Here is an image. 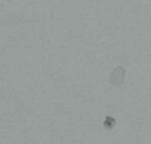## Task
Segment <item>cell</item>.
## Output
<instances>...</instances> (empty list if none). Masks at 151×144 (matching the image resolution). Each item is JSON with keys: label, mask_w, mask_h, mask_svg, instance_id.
Segmentation results:
<instances>
[{"label": "cell", "mask_w": 151, "mask_h": 144, "mask_svg": "<svg viewBox=\"0 0 151 144\" xmlns=\"http://www.w3.org/2000/svg\"><path fill=\"white\" fill-rule=\"evenodd\" d=\"M117 124V119L114 116L112 115H107L106 118H104V121H103V126L106 130H112L114 129V126Z\"/></svg>", "instance_id": "cell-2"}, {"label": "cell", "mask_w": 151, "mask_h": 144, "mask_svg": "<svg viewBox=\"0 0 151 144\" xmlns=\"http://www.w3.org/2000/svg\"><path fill=\"white\" fill-rule=\"evenodd\" d=\"M126 77V70L122 66H117L114 70L112 71V73L109 76V83L112 86H119L122 85Z\"/></svg>", "instance_id": "cell-1"}]
</instances>
